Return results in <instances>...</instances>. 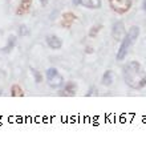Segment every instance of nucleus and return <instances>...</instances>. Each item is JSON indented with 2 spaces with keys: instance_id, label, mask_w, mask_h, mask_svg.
Listing matches in <instances>:
<instances>
[{
  "instance_id": "1",
  "label": "nucleus",
  "mask_w": 146,
  "mask_h": 158,
  "mask_svg": "<svg viewBox=\"0 0 146 158\" xmlns=\"http://www.w3.org/2000/svg\"><path fill=\"white\" fill-rule=\"evenodd\" d=\"M122 77L125 84L134 90H141L146 86V71L144 65L136 60L127 61L122 68Z\"/></svg>"
},
{
  "instance_id": "2",
  "label": "nucleus",
  "mask_w": 146,
  "mask_h": 158,
  "mask_svg": "<svg viewBox=\"0 0 146 158\" xmlns=\"http://www.w3.org/2000/svg\"><path fill=\"white\" fill-rule=\"evenodd\" d=\"M140 35H141V29H140L138 25H133V27L129 28V31L125 33V36L121 39V44H119L117 55H116L117 61H122V60L126 59L127 53H129L133 45L136 44L137 39L140 37Z\"/></svg>"
},
{
  "instance_id": "3",
  "label": "nucleus",
  "mask_w": 146,
  "mask_h": 158,
  "mask_svg": "<svg viewBox=\"0 0 146 158\" xmlns=\"http://www.w3.org/2000/svg\"><path fill=\"white\" fill-rule=\"evenodd\" d=\"M45 80L47 84L49 85L53 89H57V88L64 85V77L61 76V73L57 71L56 68H48L45 71Z\"/></svg>"
},
{
  "instance_id": "4",
  "label": "nucleus",
  "mask_w": 146,
  "mask_h": 158,
  "mask_svg": "<svg viewBox=\"0 0 146 158\" xmlns=\"http://www.w3.org/2000/svg\"><path fill=\"white\" fill-rule=\"evenodd\" d=\"M131 0H109V6L117 15H125L131 10Z\"/></svg>"
},
{
  "instance_id": "5",
  "label": "nucleus",
  "mask_w": 146,
  "mask_h": 158,
  "mask_svg": "<svg viewBox=\"0 0 146 158\" xmlns=\"http://www.w3.org/2000/svg\"><path fill=\"white\" fill-rule=\"evenodd\" d=\"M73 6L84 7L88 10H100L102 7V0H72Z\"/></svg>"
},
{
  "instance_id": "6",
  "label": "nucleus",
  "mask_w": 146,
  "mask_h": 158,
  "mask_svg": "<svg viewBox=\"0 0 146 158\" xmlns=\"http://www.w3.org/2000/svg\"><path fill=\"white\" fill-rule=\"evenodd\" d=\"M125 33H126V29H125L123 21H121V20L114 21V24L112 25V36L114 40L121 41V39L125 36Z\"/></svg>"
},
{
  "instance_id": "7",
  "label": "nucleus",
  "mask_w": 146,
  "mask_h": 158,
  "mask_svg": "<svg viewBox=\"0 0 146 158\" xmlns=\"http://www.w3.org/2000/svg\"><path fill=\"white\" fill-rule=\"evenodd\" d=\"M77 93V85L74 81L65 82V86L61 90V96H66V97H73Z\"/></svg>"
},
{
  "instance_id": "8",
  "label": "nucleus",
  "mask_w": 146,
  "mask_h": 158,
  "mask_svg": "<svg viewBox=\"0 0 146 158\" xmlns=\"http://www.w3.org/2000/svg\"><path fill=\"white\" fill-rule=\"evenodd\" d=\"M77 20V16L73 12H65L61 17V27L64 28H70L74 24V21Z\"/></svg>"
},
{
  "instance_id": "9",
  "label": "nucleus",
  "mask_w": 146,
  "mask_h": 158,
  "mask_svg": "<svg viewBox=\"0 0 146 158\" xmlns=\"http://www.w3.org/2000/svg\"><path fill=\"white\" fill-rule=\"evenodd\" d=\"M47 45L53 51H59L63 47V40L59 36H55V35H51V36L47 37Z\"/></svg>"
},
{
  "instance_id": "10",
  "label": "nucleus",
  "mask_w": 146,
  "mask_h": 158,
  "mask_svg": "<svg viewBox=\"0 0 146 158\" xmlns=\"http://www.w3.org/2000/svg\"><path fill=\"white\" fill-rule=\"evenodd\" d=\"M32 3H33V0H20L19 6H17V10H16V15L21 16V15L28 14L31 7H32Z\"/></svg>"
},
{
  "instance_id": "11",
  "label": "nucleus",
  "mask_w": 146,
  "mask_h": 158,
  "mask_svg": "<svg viewBox=\"0 0 146 158\" xmlns=\"http://www.w3.org/2000/svg\"><path fill=\"white\" fill-rule=\"evenodd\" d=\"M113 82H114V73H113V71L108 69V71H105V73L102 74V77H101V84L104 86H110Z\"/></svg>"
},
{
  "instance_id": "12",
  "label": "nucleus",
  "mask_w": 146,
  "mask_h": 158,
  "mask_svg": "<svg viewBox=\"0 0 146 158\" xmlns=\"http://www.w3.org/2000/svg\"><path fill=\"white\" fill-rule=\"evenodd\" d=\"M11 96L12 97H23L24 96V90L23 88H21L20 85H12L11 86Z\"/></svg>"
},
{
  "instance_id": "13",
  "label": "nucleus",
  "mask_w": 146,
  "mask_h": 158,
  "mask_svg": "<svg viewBox=\"0 0 146 158\" xmlns=\"http://www.w3.org/2000/svg\"><path fill=\"white\" fill-rule=\"evenodd\" d=\"M16 44V36H10L8 37V44L4 47V52H10Z\"/></svg>"
},
{
  "instance_id": "14",
  "label": "nucleus",
  "mask_w": 146,
  "mask_h": 158,
  "mask_svg": "<svg viewBox=\"0 0 146 158\" xmlns=\"http://www.w3.org/2000/svg\"><path fill=\"white\" fill-rule=\"evenodd\" d=\"M32 74L35 76V81H36L37 84H40V82L43 81V76H41V73H40L39 71H36V69H32Z\"/></svg>"
},
{
  "instance_id": "15",
  "label": "nucleus",
  "mask_w": 146,
  "mask_h": 158,
  "mask_svg": "<svg viewBox=\"0 0 146 158\" xmlns=\"http://www.w3.org/2000/svg\"><path fill=\"white\" fill-rule=\"evenodd\" d=\"M101 28H102V25H94V27H93L92 29H90V32H89V36H96V35L97 33H98L100 32V31H101Z\"/></svg>"
},
{
  "instance_id": "16",
  "label": "nucleus",
  "mask_w": 146,
  "mask_h": 158,
  "mask_svg": "<svg viewBox=\"0 0 146 158\" xmlns=\"http://www.w3.org/2000/svg\"><path fill=\"white\" fill-rule=\"evenodd\" d=\"M20 35H28V29H27L25 25H21L20 27Z\"/></svg>"
},
{
  "instance_id": "17",
  "label": "nucleus",
  "mask_w": 146,
  "mask_h": 158,
  "mask_svg": "<svg viewBox=\"0 0 146 158\" xmlns=\"http://www.w3.org/2000/svg\"><path fill=\"white\" fill-rule=\"evenodd\" d=\"M40 4H41L43 7H45L47 4H48V0H40Z\"/></svg>"
},
{
  "instance_id": "18",
  "label": "nucleus",
  "mask_w": 146,
  "mask_h": 158,
  "mask_svg": "<svg viewBox=\"0 0 146 158\" xmlns=\"http://www.w3.org/2000/svg\"><path fill=\"white\" fill-rule=\"evenodd\" d=\"M142 10H144V12L146 14V0H144V2H142Z\"/></svg>"
}]
</instances>
